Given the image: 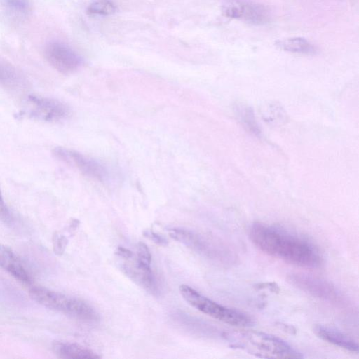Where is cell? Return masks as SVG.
I'll use <instances>...</instances> for the list:
<instances>
[{"instance_id": "6da1fadb", "label": "cell", "mask_w": 359, "mask_h": 359, "mask_svg": "<svg viewBox=\"0 0 359 359\" xmlns=\"http://www.w3.org/2000/svg\"><path fill=\"white\" fill-rule=\"evenodd\" d=\"M249 236L263 252L304 268L320 267L323 259L318 249L309 241L280 227L254 223Z\"/></svg>"}, {"instance_id": "7a4b0ae2", "label": "cell", "mask_w": 359, "mask_h": 359, "mask_svg": "<svg viewBox=\"0 0 359 359\" xmlns=\"http://www.w3.org/2000/svg\"><path fill=\"white\" fill-rule=\"evenodd\" d=\"M231 347L241 349L259 358H302V353L283 339L257 331H234L223 333Z\"/></svg>"}, {"instance_id": "3957f363", "label": "cell", "mask_w": 359, "mask_h": 359, "mask_svg": "<svg viewBox=\"0 0 359 359\" xmlns=\"http://www.w3.org/2000/svg\"><path fill=\"white\" fill-rule=\"evenodd\" d=\"M29 295L39 304L72 318L86 322H97L100 319L95 309L86 302L41 287H33Z\"/></svg>"}, {"instance_id": "277c9868", "label": "cell", "mask_w": 359, "mask_h": 359, "mask_svg": "<svg viewBox=\"0 0 359 359\" xmlns=\"http://www.w3.org/2000/svg\"><path fill=\"white\" fill-rule=\"evenodd\" d=\"M179 289L187 302L213 318L233 326L250 327L254 325L253 318L247 313L217 303L189 285H181Z\"/></svg>"}, {"instance_id": "5b68a950", "label": "cell", "mask_w": 359, "mask_h": 359, "mask_svg": "<svg viewBox=\"0 0 359 359\" xmlns=\"http://www.w3.org/2000/svg\"><path fill=\"white\" fill-rule=\"evenodd\" d=\"M221 11L224 16L253 25H264L272 18L269 8L255 0H223Z\"/></svg>"}, {"instance_id": "8992f818", "label": "cell", "mask_w": 359, "mask_h": 359, "mask_svg": "<svg viewBox=\"0 0 359 359\" xmlns=\"http://www.w3.org/2000/svg\"><path fill=\"white\" fill-rule=\"evenodd\" d=\"M287 281L300 290L320 299L336 304H344L345 298L330 282L321 278L304 273H292Z\"/></svg>"}, {"instance_id": "52a82bcc", "label": "cell", "mask_w": 359, "mask_h": 359, "mask_svg": "<svg viewBox=\"0 0 359 359\" xmlns=\"http://www.w3.org/2000/svg\"><path fill=\"white\" fill-rule=\"evenodd\" d=\"M25 104V113L39 121L57 122L65 119L69 114L68 106L55 98L31 95Z\"/></svg>"}, {"instance_id": "ba28073f", "label": "cell", "mask_w": 359, "mask_h": 359, "mask_svg": "<svg viewBox=\"0 0 359 359\" xmlns=\"http://www.w3.org/2000/svg\"><path fill=\"white\" fill-rule=\"evenodd\" d=\"M53 154L88 177L104 182L110 177L109 170L102 163L74 150L60 147L54 149Z\"/></svg>"}, {"instance_id": "9c48e42d", "label": "cell", "mask_w": 359, "mask_h": 359, "mask_svg": "<svg viewBox=\"0 0 359 359\" xmlns=\"http://www.w3.org/2000/svg\"><path fill=\"white\" fill-rule=\"evenodd\" d=\"M44 55L46 60L57 71L70 74L82 65V57L66 43L53 41L46 44Z\"/></svg>"}, {"instance_id": "30bf717a", "label": "cell", "mask_w": 359, "mask_h": 359, "mask_svg": "<svg viewBox=\"0 0 359 359\" xmlns=\"http://www.w3.org/2000/svg\"><path fill=\"white\" fill-rule=\"evenodd\" d=\"M169 235L196 252L216 261L224 254L223 243H212L192 232L182 229H170Z\"/></svg>"}, {"instance_id": "8fae6325", "label": "cell", "mask_w": 359, "mask_h": 359, "mask_svg": "<svg viewBox=\"0 0 359 359\" xmlns=\"http://www.w3.org/2000/svg\"><path fill=\"white\" fill-rule=\"evenodd\" d=\"M0 266L12 276L24 283L32 281L22 262L8 246L0 243Z\"/></svg>"}, {"instance_id": "7c38bea8", "label": "cell", "mask_w": 359, "mask_h": 359, "mask_svg": "<svg viewBox=\"0 0 359 359\" xmlns=\"http://www.w3.org/2000/svg\"><path fill=\"white\" fill-rule=\"evenodd\" d=\"M313 332L325 341L351 352H358V343L353 338L337 329L326 325H316L313 327Z\"/></svg>"}, {"instance_id": "4fadbf2b", "label": "cell", "mask_w": 359, "mask_h": 359, "mask_svg": "<svg viewBox=\"0 0 359 359\" xmlns=\"http://www.w3.org/2000/svg\"><path fill=\"white\" fill-rule=\"evenodd\" d=\"M150 264L136 258L134 262L126 263L123 269L138 285L148 290H154L155 283Z\"/></svg>"}, {"instance_id": "5bb4252c", "label": "cell", "mask_w": 359, "mask_h": 359, "mask_svg": "<svg viewBox=\"0 0 359 359\" xmlns=\"http://www.w3.org/2000/svg\"><path fill=\"white\" fill-rule=\"evenodd\" d=\"M53 349L62 358L95 359L100 357L93 351L74 343L57 341L53 344Z\"/></svg>"}, {"instance_id": "9a60e30c", "label": "cell", "mask_w": 359, "mask_h": 359, "mask_svg": "<svg viewBox=\"0 0 359 359\" xmlns=\"http://www.w3.org/2000/svg\"><path fill=\"white\" fill-rule=\"evenodd\" d=\"M25 85L22 73L11 64L0 60V86L8 89H18Z\"/></svg>"}, {"instance_id": "2e32d148", "label": "cell", "mask_w": 359, "mask_h": 359, "mask_svg": "<svg viewBox=\"0 0 359 359\" xmlns=\"http://www.w3.org/2000/svg\"><path fill=\"white\" fill-rule=\"evenodd\" d=\"M276 46L281 50L287 52L304 55H314L317 53V48L312 43L304 38L292 37L276 42Z\"/></svg>"}, {"instance_id": "e0dca14e", "label": "cell", "mask_w": 359, "mask_h": 359, "mask_svg": "<svg viewBox=\"0 0 359 359\" xmlns=\"http://www.w3.org/2000/svg\"><path fill=\"white\" fill-rule=\"evenodd\" d=\"M116 11V6L111 0H92L87 8L89 14L109 15Z\"/></svg>"}, {"instance_id": "ac0fdd59", "label": "cell", "mask_w": 359, "mask_h": 359, "mask_svg": "<svg viewBox=\"0 0 359 359\" xmlns=\"http://www.w3.org/2000/svg\"><path fill=\"white\" fill-rule=\"evenodd\" d=\"M4 5L11 12L18 15L27 14L30 11V0H3Z\"/></svg>"}, {"instance_id": "d6986e66", "label": "cell", "mask_w": 359, "mask_h": 359, "mask_svg": "<svg viewBox=\"0 0 359 359\" xmlns=\"http://www.w3.org/2000/svg\"><path fill=\"white\" fill-rule=\"evenodd\" d=\"M0 220L8 225H11L14 222V218L10 209L6 205L2 195L0 187Z\"/></svg>"}, {"instance_id": "ffe728a7", "label": "cell", "mask_w": 359, "mask_h": 359, "mask_svg": "<svg viewBox=\"0 0 359 359\" xmlns=\"http://www.w3.org/2000/svg\"><path fill=\"white\" fill-rule=\"evenodd\" d=\"M67 238L62 235L55 233L53 237V250L55 254L62 255L67 245Z\"/></svg>"}, {"instance_id": "44dd1931", "label": "cell", "mask_w": 359, "mask_h": 359, "mask_svg": "<svg viewBox=\"0 0 359 359\" xmlns=\"http://www.w3.org/2000/svg\"><path fill=\"white\" fill-rule=\"evenodd\" d=\"M137 258L141 261L151 264V255L147 245L142 242H140L137 246Z\"/></svg>"}, {"instance_id": "7402d4cb", "label": "cell", "mask_w": 359, "mask_h": 359, "mask_svg": "<svg viewBox=\"0 0 359 359\" xmlns=\"http://www.w3.org/2000/svg\"><path fill=\"white\" fill-rule=\"evenodd\" d=\"M143 234L145 237L158 245H166L168 244V240L165 237L152 231L151 230H145L143 232Z\"/></svg>"}, {"instance_id": "603a6c76", "label": "cell", "mask_w": 359, "mask_h": 359, "mask_svg": "<svg viewBox=\"0 0 359 359\" xmlns=\"http://www.w3.org/2000/svg\"><path fill=\"white\" fill-rule=\"evenodd\" d=\"M116 254L125 259H129L133 256L132 252L123 247H118L116 250Z\"/></svg>"}]
</instances>
